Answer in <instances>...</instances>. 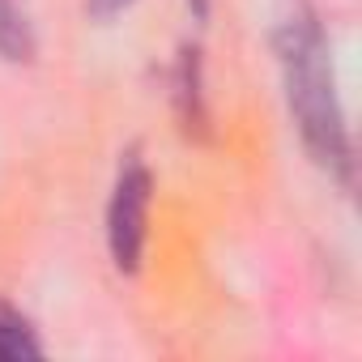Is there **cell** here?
Returning a JSON list of instances; mask_svg holds the SVG:
<instances>
[{"instance_id":"4","label":"cell","mask_w":362,"mask_h":362,"mask_svg":"<svg viewBox=\"0 0 362 362\" xmlns=\"http://www.w3.org/2000/svg\"><path fill=\"white\" fill-rule=\"evenodd\" d=\"M0 56L5 60H35V30L18 0H0Z\"/></svg>"},{"instance_id":"3","label":"cell","mask_w":362,"mask_h":362,"mask_svg":"<svg viewBox=\"0 0 362 362\" xmlns=\"http://www.w3.org/2000/svg\"><path fill=\"white\" fill-rule=\"evenodd\" d=\"M39 354H43V345H39L30 320L13 303L0 298V362H22V358H39Z\"/></svg>"},{"instance_id":"2","label":"cell","mask_w":362,"mask_h":362,"mask_svg":"<svg viewBox=\"0 0 362 362\" xmlns=\"http://www.w3.org/2000/svg\"><path fill=\"white\" fill-rule=\"evenodd\" d=\"M149 201H153V175L141 153H128L115 179V192L107 205V243L119 273H136L145 252V226H149Z\"/></svg>"},{"instance_id":"5","label":"cell","mask_w":362,"mask_h":362,"mask_svg":"<svg viewBox=\"0 0 362 362\" xmlns=\"http://www.w3.org/2000/svg\"><path fill=\"white\" fill-rule=\"evenodd\" d=\"M175 86H179V119H184V132H201L205 107H201V81H197V52H184Z\"/></svg>"},{"instance_id":"6","label":"cell","mask_w":362,"mask_h":362,"mask_svg":"<svg viewBox=\"0 0 362 362\" xmlns=\"http://www.w3.org/2000/svg\"><path fill=\"white\" fill-rule=\"evenodd\" d=\"M132 5V0H90V13L94 18H115V13H124Z\"/></svg>"},{"instance_id":"1","label":"cell","mask_w":362,"mask_h":362,"mask_svg":"<svg viewBox=\"0 0 362 362\" xmlns=\"http://www.w3.org/2000/svg\"><path fill=\"white\" fill-rule=\"evenodd\" d=\"M277 56H281V73H286L290 115L298 124V136H303L307 153L332 179L349 184L354 158H349V132H345V115H341V103H337V86H332L328 39H324L320 18L307 5H294V13L281 22Z\"/></svg>"}]
</instances>
